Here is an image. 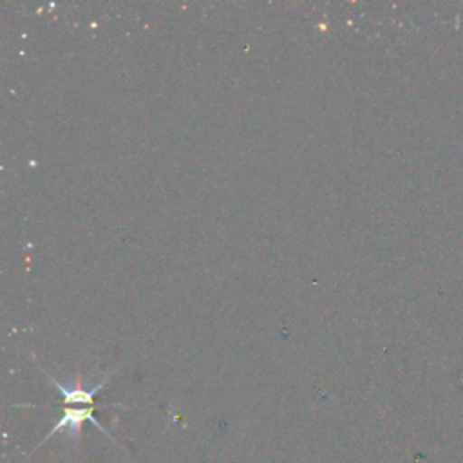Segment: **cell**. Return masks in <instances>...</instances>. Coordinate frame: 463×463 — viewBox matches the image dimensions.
Returning a JSON list of instances; mask_svg holds the SVG:
<instances>
[{
  "label": "cell",
  "instance_id": "obj_1",
  "mask_svg": "<svg viewBox=\"0 0 463 463\" xmlns=\"http://www.w3.org/2000/svg\"><path fill=\"white\" fill-rule=\"evenodd\" d=\"M45 374H47V378H49V382L54 385V389L61 394V398H63V412H61V418L54 423V427L49 430V434L40 441V445L42 443H45L51 436H54L56 432H65L69 438H78L80 436V432H81V425L85 423V421H89V423H92L98 430H101L112 443H118L110 434H109V430L94 418V409H96V402H94V398H96V394L105 387V383L109 382V374L101 380V382H98L96 385H92V387H83V383H81V376H76L74 378V382H71V383H63V382H60V380H56L52 374H49L43 367H40Z\"/></svg>",
  "mask_w": 463,
  "mask_h": 463
}]
</instances>
